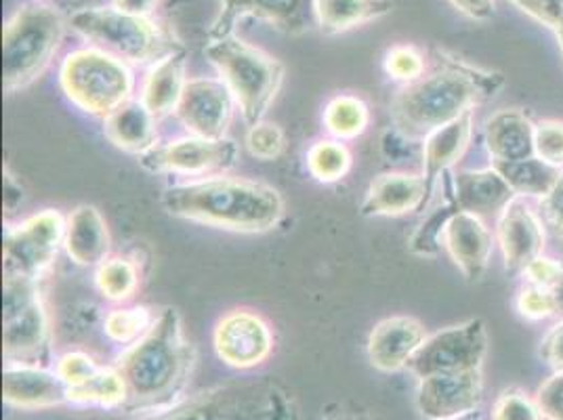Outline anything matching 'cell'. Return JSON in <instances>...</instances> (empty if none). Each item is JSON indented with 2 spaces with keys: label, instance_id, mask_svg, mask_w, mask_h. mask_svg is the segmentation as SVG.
Masks as SVG:
<instances>
[{
  "label": "cell",
  "instance_id": "1",
  "mask_svg": "<svg viewBox=\"0 0 563 420\" xmlns=\"http://www.w3.org/2000/svg\"><path fill=\"white\" fill-rule=\"evenodd\" d=\"M438 68L422 74L399 91L389 114L399 133L408 140H424L493 99L505 85L503 74L477 68L446 51H438Z\"/></svg>",
  "mask_w": 563,
  "mask_h": 420
},
{
  "label": "cell",
  "instance_id": "2",
  "mask_svg": "<svg viewBox=\"0 0 563 420\" xmlns=\"http://www.w3.org/2000/svg\"><path fill=\"white\" fill-rule=\"evenodd\" d=\"M194 347L177 309L161 311L150 330L122 351L117 368L131 410H165L177 404L194 371Z\"/></svg>",
  "mask_w": 563,
  "mask_h": 420
},
{
  "label": "cell",
  "instance_id": "3",
  "mask_svg": "<svg viewBox=\"0 0 563 420\" xmlns=\"http://www.w3.org/2000/svg\"><path fill=\"white\" fill-rule=\"evenodd\" d=\"M163 207L177 219L240 234L269 232L284 214L276 187L223 175L166 187Z\"/></svg>",
  "mask_w": 563,
  "mask_h": 420
},
{
  "label": "cell",
  "instance_id": "4",
  "mask_svg": "<svg viewBox=\"0 0 563 420\" xmlns=\"http://www.w3.org/2000/svg\"><path fill=\"white\" fill-rule=\"evenodd\" d=\"M205 53L234 95L244 122L249 126L258 124L280 93L284 82L280 62L263 48L235 38L234 34L211 41Z\"/></svg>",
  "mask_w": 563,
  "mask_h": 420
},
{
  "label": "cell",
  "instance_id": "5",
  "mask_svg": "<svg viewBox=\"0 0 563 420\" xmlns=\"http://www.w3.org/2000/svg\"><path fill=\"white\" fill-rule=\"evenodd\" d=\"M64 18L48 4H25L2 30V87L15 93L34 82L64 38Z\"/></svg>",
  "mask_w": 563,
  "mask_h": 420
},
{
  "label": "cell",
  "instance_id": "6",
  "mask_svg": "<svg viewBox=\"0 0 563 420\" xmlns=\"http://www.w3.org/2000/svg\"><path fill=\"white\" fill-rule=\"evenodd\" d=\"M143 420H297L292 399L269 380L232 383L189 399Z\"/></svg>",
  "mask_w": 563,
  "mask_h": 420
},
{
  "label": "cell",
  "instance_id": "7",
  "mask_svg": "<svg viewBox=\"0 0 563 420\" xmlns=\"http://www.w3.org/2000/svg\"><path fill=\"white\" fill-rule=\"evenodd\" d=\"M59 85L71 103L91 114L110 117L133 95V74L114 55L97 47L71 51L59 68Z\"/></svg>",
  "mask_w": 563,
  "mask_h": 420
},
{
  "label": "cell",
  "instance_id": "8",
  "mask_svg": "<svg viewBox=\"0 0 563 420\" xmlns=\"http://www.w3.org/2000/svg\"><path fill=\"white\" fill-rule=\"evenodd\" d=\"M71 30L124 64H156L175 48L150 18L124 13L117 7L80 9L70 18Z\"/></svg>",
  "mask_w": 563,
  "mask_h": 420
},
{
  "label": "cell",
  "instance_id": "9",
  "mask_svg": "<svg viewBox=\"0 0 563 420\" xmlns=\"http://www.w3.org/2000/svg\"><path fill=\"white\" fill-rule=\"evenodd\" d=\"M2 292L4 360L43 366L48 355V318L38 280L4 276Z\"/></svg>",
  "mask_w": 563,
  "mask_h": 420
},
{
  "label": "cell",
  "instance_id": "10",
  "mask_svg": "<svg viewBox=\"0 0 563 420\" xmlns=\"http://www.w3.org/2000/svg\"><path fill=\"white\" fill-rule=\"evenodd\" d=\"M486 353L488 330L484 320L473 318L427 336L408 362V371L419 380L433 374L482 371Z\"/></svg>",
  "mask_w": 563,
  "mask_h": 420
},
{
  "label": "cell",
  "instance_id": "11",
  "mask_svg": "<svg viewBox=\"0 0 563 420\" xmlns=\"http://www.w3.org/2000/svg\"><path fill=\"white\" fill-rule=\"evenodd\" d=\"M66 240V221L57 210H43L4 235V276L38 280Z\"/></svg>",
  "mask_w": 563,
  "mask_h": 420
},
{
  "label": "cell",
  "instance_id": "12",
  "mask_svg": "<svg viewBox=\"0 0 563 420\" xmlns=\"http://www.w3.org/2000/svg\"><path fill=\"white\" fill-rule=\"evenodd\" d=\"M240 147L234 140H205L189 135L184 140L168 141L141 154L140 164L150 173H173L205 177L223 173L238 163Z\"/></svg>",
  "mask_w": 563,
  "mask_h": 420
},
{
  "label": "cell",
  "instance_id": "13",
  "mask_svg": "<svg viewBox=\"0 0 563 420\" xmlns=\"http://www.w3.org/2000/svg\"><path fill=\"white\" fill-rule=\"evenodd\" d=\"M244 18L276 25L288 34H303L318 25L316 0H219V13L209 30V38L232 36L235 24Z\"/></svg>",
  "mask_w": 563,
  "mask_h": 420
},
{
  "label": "cell",
  "instance_id": "14",
  "mask_svg": "<svg viewBox=\"0 0 563 420\" xmlns=\"http://www.w3.org/2000/svg\"><path fill=\"white\" fill-rule=\"evenodd\" d=\"M212 345L223 364L238 371H251L272 355L274 334L258 313L234 309L217 322Z\"/></svg>",
  "mask_w": 563,
  "mask_h": 420
},
{
  "label": "cell",
  "instance_id": "15",
  "mask_svg": "<svg viewBox=\"0 0 563 420\" xmlns=\"http://www.w3.org/2000/svg\"><path fill=\"white\" fill-rule=\"evenodd\" d=\"M234 101V95L221 78H194L188 80L175 114L189 135L225 140Z\"/></svg>",
  "mask_w": 563,
  "mask_h": 420
},
{
  "label": "cell",
  "instance_id": "16",
  "mask_svg": "<svg viewBox=\"0 0 563 420\" xmlns=\"http://www.w3.org/2000/svg\"><path fill=\"white\" fill-rule=\"evenodd\" d=\"M484 401L482 371L433 374L419 380L417 408L424 420H454L477 412Z\"/></svg>",
  "mask_w": 563,
  "mask_h": 420
},
{
  "label": "cell",
  "instance_id": "17",
  "mask_svg": "<svg viewBox=\"0 0 563 420\" xmlns=\"http://www.w3.org/2000/svg\"><path fill=\"white\" fill-rule=\"evenodd\" d=\"M496 237L505 269L511 274L523 272L526 265L540 257L544 251L542 219L539 212L528 207L523 196L511 198V202L500 210Z\"/></svg>",
  "mask_w": 563,
  "mask_h": 420
},
{
  "label": "cell",
  "instance_id": "18",
  "mask_svg": "<svg viewBox=\"0 0 563 420\" xmlns=\"http://www.w3.org/2000/svg\"><path fill=\"white\" fill-rule=\"evenodd\" d=\"M442 246L467 281L484 278L493 255V235L482 217L463 210L452 212L444 225Z\"/></svg>",
  "mask_w": 563,
  "mask_h": 420
},
{
  "label": "cell",
  "instance_id": "19",
  "mask_svg": "<svg viewBox=\"0 0 563 420\" xmlns=\"http://www.w3.org/2000/svg\"><path fill=\"white\" fill-rule=\"evenodd\" d=\"M4 404L20 410H45L62 404H70L68 387L59 374L45 366L7 362L2 373Z\"/></svg>",
  "mask_w": 563,
  "mask_h": 420
},
{
  "label": "cell",
  "instance_id": "20",
  "mask_svg": "<svg viewBox=\"0 0 563 420\" xmlns=\"http://www.w3.org/2000/svg\"><path fill=\"white\" fill-rule=\"evenodd\" d=\"M427 339L424 327L410 316H391L380 320L368 336V362L378 373H399Z\"/></svg>",
  "mask_w": 563,
  "mask_h": 420
},
{
  "label": "cell",
  "instance_id": "21",
  "mask_svg": "<svg viewBox=\"0 0 563 420\" xmlns=\"http://www.w3.org/2000/svg\"><path fill=\"white\" fill-rule=\"evenodd\" d=\"M429 198L422 173H383L368 186L360 210L364 217H401L424 209Z\"/></svg>",
  "mask_w": 563,
  "mask_h": 420
},
{
  "label": "cell",
  "instance_id": "22",
  "mask_svg": "<svg viewBox=\"0 0 563 420\" xmlns=\"http://www.w3.org/2000/svg\"><path fill=\"white\" fill-rule=\"evenodd\" d=\"M452 196L448 198L456 210L471 212L477 217L503 210L511 198L514 189L500 177V173L490 166L486 170H461L452 173Z\"/></svg>",
  "mask_w": 563,
  "mask_h": 420
},
{
  "label": "cell",
  "instance_id": "23",
  "mask_svg": "<svg viewBox=\"0 0 563 420\" xmlns=\"http://www.w3.org/2000/svg\"><path fill=\"white\" fill-rule=\"evenodd\" d=\"M471 133L473 112L433 131L429 137L422 140V177L427 181L429 194H433L438 179L448 175L450 168L465 156Z\"/></svg>",
  "mask_w": 563,
  "mask_h": 420
},
{
  "label": "cell",
  "instance_id": "24",
  "mask_svg": "<svg viewBox=\"0 0 563 420\" xmlns=\"http://www.w3.org/2000/svg\"><path fill=\"white\" fill-rule=\"evenodd\" d=\"M484 140L493 163H516L534 156V124L516 108L488 118Z\"/></svg>",
  "mask_w": 563,
  "mask_h": 420
},
{
  "label": "cell",
  "instance_id": "25",
  "mask_svg": "<svg viewBox=\"0 0 563 420\" xmlns=\"http://www.w3.org/2000/svg\"><path fill=\"white\" fill-rule=\"evenodd\" d=\"M110 230L99 210L91 205H82L71 210L66 221L64 240V246L71 261L85 267H99L110 253Z\"/></svg>",
  "mask_w": 563,
  "mask_h": 420
},
{
  "label": "cell",
  "instance_id": "26",
  "mask_svg": "<svg viewBox=\"0 0 563 420\" xmlns=\"http://www.w3.org/2000/svg\"><path fill=\"white\" fill-rule=\"evenodd\" d=\"M156 120L143 101L129 99L114 110L110 117L103 118V135L110 143H114L118 150H124L129 154H145L152 147H156L158 129Z\"/></svg>",
  "mask_w": 563,
  "mask_h": 420
},
{
  "label": "cell",
  "instance_id": "27",
  "mask_svg": "<svg viewBox=\"0 0 563 420\" xmlns=\"http://www.w3.org/2000/svg\"><path fill=\"white\" fill-rule=\"evenodd\" d=\"M186 85V53L175 48L152 66L143 82L141 101L154 117H166L177 110Z\"/></svg>",
  "mask_w": 563,
  "mask_h": 420
},
{
  "label": "cell",
  "instance_id": "28",
  "mask_svg": "<svg viewBox=\"0 0 563 420\" xmlns=\"http://www.w3.org/2000/svg\"><path fill=\"white\" fill-rule=\"evenodd\" d=\"M394 7V0H316V18L324 34H341L389 15Z\"/></svg>",
  "mask_w": 563,
  "mask_h": 420
},
{
  "label": "cell",
  "instance_id": "29",
  "mask_svg": "<svg viewBox=\"0 0 563 420\" xmlns=\"http://www.w3.org/2000/svg\"><path fill=\"white\" fill-rule=\"evenodd\" d=\"M493 166L514 189L516 196L542 198L544 194H549V189L555 186V181L562 175V168L551 166L537 156H530L526 161H516V163H493Z\"/></svg>",
  "mask_w": 563,
  "mask_h": 420
},
{
  "label": "cell",
  "instance_id": "30",
  "mask_svg": "<svg viewBox=\"0 0 563 420\" xmlns=\"http://www.w3.org/2000/svg\"><path fill=\"white\" fill-rule=\"evenodd\" d=\"M371 122L368 106L355 95H339L324 110V126L336 140L360 137Z\"/></svg>",
  "mask_w": 563,
  "mask_h": 420
},
{
  "label": "cell",
  "instance_id": "31",
  "mask_svg": "<svg viewBox=\"0 0 563 420\" xmlns=\"http://www.w3.org/2000/svg\"><path fill=\"white\" fill-rule=\"evenodd\" d=\"M352 168V154L341 141H318L307 152V170L320 184H336Z\"/></svg>",
  "mask_w": 563,
  "mask_h": 420
},
{
  "label": "cell",
  "instance_id": "32",
  "mask_svg": "<svg viewBox=\"0 0 563 420\" xmlns=\"http://www.w3.org/2000/svg\"><path fill=\"white\" fill-rule=\"evenodd\" d=\"M70 404H91L101 408H122L126 404V385L117 368L101 366L82 387L68 391Z\"/></svg>",
  "mask_w": 563,
  "mask_h": 420
},
{
  "label": "cell",
  "instance_id": "33",
  "mask_svg": "<svg viewBox=\"0 0 563 420\" xmlns=\"http://www.w3.org/2000/svg\"><path fill=\"white\" fill-rule=\"evenodd\" d=\"M95 284L99 292L110 301H126L140 286V272L129 258H106L97 267Z\"/></svg>",
  "mask_w": 563,
  "mask_h": 420
},
{
  "label": "cell",
  "instance_id": "34",
  "mask_svg": "<svg viewBox=\"0 0 563 420\" xmlns=\"http://www.w3.org/2000/svg\"><path fill=\"white\" fill-rule=\"evenodd\" d=\"M156 318H152L147 307H131V309H114L108 313L103 330L106 334L120 345H133L150 330Z\"/></svg>",
  "mask_w": 563,
  "mask_h": 420
},
{
  "label": "cell",
  "instance_id": "35",
  "mask_svg": "<svg viewBox=\"0 0 563 420\" xmlns=\"http://www.w3.org/2000/svg\"><path fill=\"white\" fill-rule=\"evenodd\" d=\"M493 420H544L537 397L511 387L494 399Z\"/></svg>",
  "mask_w": 563,
  "mask_h": 420
},
{
  "label": "cell",
  "instance_id": "36",
  "mask_svg": "<svg viewBox=\"0 0 563 420\" xmlns=\"http://www.w3.org/2000/svg\"><path fill=\"white\" fill-rule=\"evenodd\" d=\"M534 156L563 168V120H542L534 124Z\"/></svg>",
  "mask_w": 563,
  "mask_h": 420
},
{
  "label": "cell",
  "instance_id": "37",
  "mask_svg": "<svg viewBox=\"0 0 563 420\" xmlns=\"http://www.w3.org/2000/svg\"><path fill=\"white\" fill-rule=\"evenodd\" d=\"M517 313L530 322H540L558 316V305L549 288L526 284L516 299Z\"/></svg>",
  "mask_w": 563,
  "mask_h": 420
},
{
  "label": "cell",
  "instance_id": "38",
  "mask_svg": "<svg viewBox=\"0 0 563 420\" xmlns=\"http://www.w3.org/2000/svg\"><path fill=\"white\" fill-rule=\"evenodd\" d=\"M246 147L258 161H276L284 150V133L278 124L258 122L249 126Z\"/></svg>",
  "mask_w": 563,
  "mask_h": 420
},
{
  "label": "cell",
  "instance_id": "39",
  "mask_svg": "<svg viewBox=\"0 0 563 420\" xmlns=\"http://www.w3.org/2000/svg\"><path fill=\"white\" fill-rule=\"evenodd\" d=\"M99 368L101 366L95 362L93 357L82 351H70L62 355L59 362L55 364V373L59 374V378L66 383L68 391L82 387L87 380H91L95 374L99 373Z\"/></svg>",
  "mask_w": 563,
  "mask_h": 420
},
{
  "label": "cell",
  "instance_id": "40",
  "mask_svg": "<svg viewBox=\"0 0 563 420\" xmlns=\"http://www.w3.org/2000/svg\"><path fill=\"white\" fill-rule=\"evenodd\" d=\"M385 70L391 78L408 85V82L419 80L424 74V59L417 48L398 45L387 53Z\"/></svg>",
  "mask_w": 563,
  "mask_h": 420
},
{
  "label": "cell",
  "instance_id": "41",
  "mask_svg": "<svg viewBox=\"0 0 563 420\" xmlns=\"http://www.w3.org/2000/svg\"><path fill=\"white\" fill-rule=\"evenodd\" d=\"M539 214L544 230L555 237H563V168L555 186L540 198Z\"/></svg>",
  "mask_w": 563,
  "mask_h": 420
},
{
  "label": "cell",
  "instance_id": "42",
  "mask_svg": "<svg viewBox=\"0 0 563 420\" xmlns=\"http://www.w3.org/2000/svg\"><path fill=\"white\" fill-rule=\"evenodd\" d=\"M534 397L544 419L563 420V373L549 376Z\"/></svg>",
  "mask_w": 563,
  "mask_h": 420
},
{
  "label": "cell",
  "instance_id": "43",
  "mask_svg": "<svg viewBox=\"0 0 563 420\" xmlns=\"http://www.w3.org/2000/svg\"><path fill=\"white\" fill-rule=\"evenodd\" d=\"M562 272L563 265L560 261L540 255L534 261H530L521 274H523L526 284L540 286V288H551L558 281V278L562 276Z\"/></svg>",
  "mask_w": 563,
  "mask_h": 420
},
{
  "label": "cell",
  "instance_id": "44",
  "mask_svg": "<svg viewBox=\"0 0 563 420\" xmlns=\"http://www.w3.org/2000/svg\"><path fill=\"white\" fill-rule=\"evenodd\" d=\"M514 2L542 24L558 30L560 20H562L563 0H514Z\"/></svg>",
  "mask_w": 563,
  "mask_h": 420
},
{
  "label": "cell",
  "instance_id": "45",
  "mask_svg": "<svg viewBox=\"0 0 563 420\" xmlns=\"http://www.w3.org/2000/svg\"><path fill=\"white\" fill-rule=\"evenodd\" d=\"M539 355L555 373H563V320L540 341Z\"/></svg>",
  "mask_w": 563,
  "mask_h": 420
},
{
  "label": "cell",
  "instance_id": "46",
  "mask_svg": "<svg viewBox=\"0 0 563 420\" xmlns=\"http://www.w3.org/2000/svg\"><path fill=\"white\" fill-rule=\"evenodd\" d=\"M454 9L475 22H488L494 15V0H450Z\"/></svg>",
  "mask_w": 563,
  "mask_h": 420
},
{
  "label": "cell",
  "instance_id": "47",
  "mask_svg": "<svg viewBox=\"0 0 563 420\" xmlns=\"http://www.w3.org/2000/svg\"><path fill=\"white\" fill-rule=\"evenodd\" d=\"M161 0H112V7H117L124 13L140 15V18H150Z\"/></svg>",
  "mask_w": 563,
  "mask_h": 420
},
{
  "label": "cell",
  "instance_id": "48",
  "mask_svg": "<svg viewBox=\"0 0 563 420\" xmlns=\"http://www.w3.org/2000/svg\"><path fill=\"white\" fill-rule=\"evenodd\" d=\"M320 420H373L371 415L360 412L355 408H345V406H336L334 410H327Z\"/></svg>",
  "mask_w": 563,
  "mask_h": 420
},
{
  "label": "cell",
  "instance_id": "49",
  "mask_svg": "<svg viewBox=\"0 0 563 420\" xmlns=\"http://www.w3.org/2000/svg\"><path fill=\"white\" fill-rule=\"evenodd\" d=\"M549 290H551V295H553V299H555V305H558V316H562L563 318V272L562 276L558 278V281H555Z\"/></svg>",
  "mask_w": 563,
  "mask_h": 420
},
{
  "label": "cell",
  "instance_id": "50",
  "mask_svg": "<svg viewBox=\"0 0 563 420\" xmlns=\"http://www.w3.org/2000/svg\"><path fill=\"white\" fill-rule=\"evenodd\" d=\"M555 32H558V38H560V45H562L563 51V13L562 20H560V25H558V30H555Z\"/></svg>",
  "mask_w": 563,
  "mask_h": 420
},
{
  "label": "cell",
  "instance_id": "51",
  "mask_svg": "<svg viewBox=\"0 0 563 420\" xmlns=\"http://www.w3.org/2000/svg\"><path fill=\"white\" fill-rule=\"evenodd\" d=\"M454 420H482V417H479V410H477V412H471L467 417H461V419Z\"/></svg>",
  "mask_w": 563,
  "mask_h": 420
}]
</instances>
